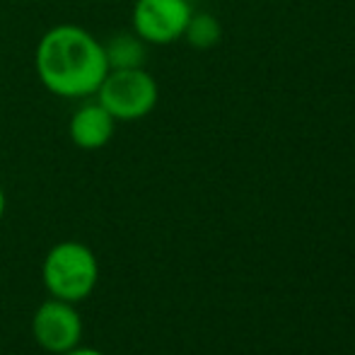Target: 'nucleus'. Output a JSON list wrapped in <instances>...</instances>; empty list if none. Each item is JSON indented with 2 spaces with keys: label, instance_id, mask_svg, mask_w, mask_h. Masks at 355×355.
<instances>
[{
  "label": "nucleus",
  "instance_id": "423d86ee",
  "mask_svg": "<svg viewBox=\"0 0 355 355\" xmlns=\"http://www.w3.org/2000/svg\"><path fill=\"white\" fill-rule=\"evenodd\" d=\"M114 128H116V119L107 112L99 102L85 104L78 112L73 114L71 126V141L83 150H99L104 148L114 136Z\"/></svg>",
  "mask_w": 355,
  "mask_h": 355
},
{
  "label": "nucleus",
  "instance_id": "6e6552de",
  "mask_svg": "<svg viewBox=\"0 0 355 355\" xmlns=\"http://www.w3.org/2000/svg\"><path fill=\"white\" fill-rule=\"evenodd\" d=\"M220 34H223V29H220L218 19H215L213 15H191L184 37L189 39L191 46L211 49L220 42Z\"/></svg>",
  "mask_w": 355,
  "mask_h": 355
},
{
  "label": "nucleus",
  "instance_id": "39448f33",
  "mask_svg": "<svg viewBox=\"0 0 355 355\" xmlns=\"http://www.w3.org/2000/svg\"><path fill=\"white\" fill-rule=\"evenodd\" d=\"M32 331L37 343L49 353H66L83 338V319L73 302L51 297L34 312Z\"/></svg>",
  "mask_w": 355,
  "mask_h": 355
},
{
  "label": "nucleus",
  "instance_id": "20e7f679",
  "mask_svg": "<svg viewBox=\"0 0 355 355\" xmlns=\"http://www.w3.org/2000/svg\"><path fill=\"white\" fill-rule=\"evenodd\" d=\"M193 10L189 0H138L133 29L148 44H172L184 37Z\"/></svg>",
  "mask_w": 355,
  "mask_h": 355
},
{
  "label": "nucleus",
  "instance_id": "7ed1b4c3",
  "mask_svg": "<svg viewBox=\"0 0 355 355\" xmlns=\"http://www.w3.org/2000/svg\"><path fill=\"white\" fill-rule=\"evenodd\" d=\"M97 94V102L116 121H138L155 109L159 89L153 75L143 68H116L107 73Z\"/></svg>",
  "mask_w": 355,
  "mask_h": 355
},
{
  "label": "nucleus",
  "instance_id": "f257e3e1",
  "mask_svg": "<svg viewBox=\"0 0 355 355\" xmlns=\"http://www.w3.org/2000/svg\"><path fill=\"white\" fill-rule=\"evenodd\" d=\"M42 85L58 97L97 94L109 73L104 44L78 24H58L42 37L34 56Z\"/></svg>",
  "mask_w": 355,
  "mask_h": 355
},
{
  "label": "nucleus",
  "instance_id": "0eeeda50",
  "mask_svg": "<svg viewBox=\"0 0 355 355\" xmlns=\"http://www.w3.org/2000/svg\"><path fill=\"white\" fill-rule=\"evenodd\" d=\"M107 53V63L109 71H116V68H143V58H145V49H143V39L138 37H116L104 46Z\"/></svg>",
  "mask_w": 355,
  "mask_h": 355
},
{
  "label": "nucleus",
  "instance_id": "9d476101",
  "mask_svg": "<svg viewBox=\"0 0 355 355\" xmlns=\"http://www.w3.org/2000/svg\"><path fill=\"white\" fill-rule=\"evenodd\" d=\"M3 215H5V191L0 187V220H3Z\"/></svg>",
  "mask_w": 355,
  "mask_h": 355
},
{
  "label": "nucleus",
  "instance_id": "1a4fd4ad",
  "mask_svg": "<svg viewBox=\"0 0 355 355\" xmlns=\"http://www.w3.org/2000/svg\"><path fill=\"white\" fill-rule=\"evenodd\" d=\"M61 355H104V353H99V351H94V348H71V351H66V353H61Z\"/></svg>",
  "mask_w": 355,
  "mask_h": 355
},
{
  "label": "nucleus",
  "instance_id": "f03ea898",
  "mask_svg": "<svg viewBox=\"0 0 355 355\" xmlns=\"http://www.w3.org/2000/svg\"><path fill=\"white\" fill-rule=\"evenodd\" d=\"M51 297L80 302L94 290L99 281V263L92 249L80 242H61L51 247L42 268Z\"/></svg>",
  "mask_w": 355,
  "mask_h": 355
}]
</instances>
